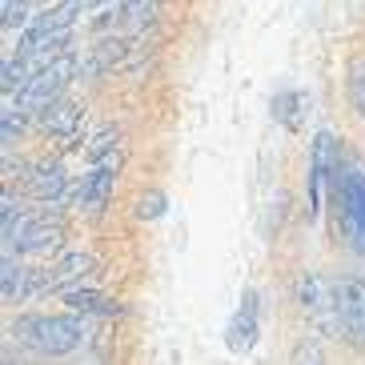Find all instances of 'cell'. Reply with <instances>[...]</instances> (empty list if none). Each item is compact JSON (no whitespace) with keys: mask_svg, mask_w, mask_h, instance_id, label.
<instances>
[{"mask_svg":"<svg viewBox=\"0 0 365 365\" xmlns=\"http://www.w3.org/2000/svg\"><path fill=\"white\" fill-rule=\"evenodd\" d=\"M12 337L41 357H68L88 337V322L81 313H24L12 322Z\"/></svg>","mask_w":365,"mask_h":365,"instance_id":"obj_1","label":"cell"},{"mask_svg":"<svg viewBox=\"0 0 365 365\" xmlns=\"http://www.w3.org/2000/svg\"><path fill=\"white\" fill-rule=\"evenodd\" d=\"M297 305L317 337H345L341 325V293L322 273H301L297 277Z\"/></svg>","mask_w":365,"mask_h":365,"instance_id":"obj_2","label":"cell"},{"mask_svg":"<svg viewBox=\"0 0 365 365\" xmlns=\"http://www.w3.org/2000/svg\"><path fill=\"white\" fill-rule=\"evenodd\" d=\"M333 201H337V213H341L345 241L354 245L357 257H365V169L357 161H349V165L337 169Z\"/></svg>","mask_w":365,"mask_h":365,"instance_id":"obj_3","label":"cell"},{"mask_svg":"<svg viewBox=\"0 0 365 365\" xmlns=\"http://www.w3.org/2000/svg\"><path fill=\"white\" fill-rule=\"evenodd\" d=\"M76 73V56H61V61H53V65L36 68L33 76H29V85L16 93V108L21 113H44V108H53L56 101H61V93L68 88V81H73Z\"/></svg>","mask_w":365,"mask_h":365,"instance_id":"obj_4","label":"cell"},{"mask_svg":"<svg viewBox=\"0 0 365 365\" xmlns=\"http://www.w3.org/2000/svg\"><path fill=\"white\" fill-rule=\"evenodd\" d=\"M337 137L329 129H322L309 145V217L322 213V201H325V185L337 181Z\"/></svg>","mask_w":365,"mask_h":365,"instance_id":"obj_5","label":"cell"},{"mask_svg":"<svg viewBox=\"0 0 365 365\" xmlns=\"http://www.w3.org/2000/svg\"><path fill=\"white\" fill-rule=\"evenodd\" d=\"M81 9H85V0H56L53 9H44L41 16H36L33 29L21 36V44H16V56L33 53L36 44L53 41V36H65L68 29H73V21H76V12H81Z\"/></svg>","mask_w":365,"mask_h":365,"instance_id":"obj_6","label":"cell"},{"mask_svg":"<svg viewBox=\"0 0 365 365\" xmlns=\"http://www.w3.org/2000/svg\"><path fill=\"white\" fill-rule=\"evenodd\" d=\"M337 293H341V325H345V337L365 354V281L357 277H345L337 281Z\"/></svg>","mask_w":365,"mask_h":365,"instance_id":"obj_7","label":"cell"},{"mask_svg":"<svg viewBox=\"0 0 365 365\" xmlns=\"http://www.w3.org/2000/svg\"><path fill=\"white\" fill-rule=\"evenodd\" d=\"M97 269L93 253H65L53 269H44V277L36 281V289H76V281L88 277Z\"/></svg>","mask_w":365,"mask_h":365,"instance_id":"obj_8","label":"cell"},{"mask_svg":"<svg viewBox=\"0 0 365 365\" xmlns=\"http://www.w3.org/2000/svg\"><path fill=\"white\" fill-rule=\"evenodd\" d=\"M257 293H245V301H241V309L233 313V322H229V349L233 354H249L253 349V341H257Z\"/></svg>","mask_w":365,"mask_h":365,"instance_id":"obj_9","label":"cell"},{"mask_svg":"<svg viewBox=\"0 0 365 365\" xmlns=\"http://www.w3.org/2000/svg\"><path fill=\"white\" fill-rule=\"evenodd\" d=\"M113 181H117L113 161L97 165V169H88L85 177H81V189H76V205H81V209H101V205L113 197Z\"/></svg>","mask_w":365,"mask_h":365,"instance_id":"obj_10","label":"cell"},{"mask_svg":"<svg viewBox=\"0 0 365 365\" xmlns=\"http://www.w3.org/2000/svg\"><path fill=\"white\" fill-rule=\"evenodd\" d=\"M61 241V225L56 221H24L21 237H16V253L21 257H33V253H48V249ZM12 249H4V253H12Z\"/></svg>","mask_w":365,"mask_h":365,"instance_id":"obj_11","label":"cell"},{"mask_svg":"<svg viewBox=\"0 0 365 365\" xmlns=\"http://www.w3.org/2000/svg\"><path fill=\"white\" fill-rule=\"evenodd\" d=\"M65 185H68V177L61 165H36L29 173V197H36V201H48V205L61 201L65 197Z\"/></svg>","mask_w":365,"mask_h":365,"instance_id":"obj_12","label":"cell"},{"mask_svg":"<svg viewBox=\"0 0 365 365\" xmlns=\"http://www.w3.org/2000/svg\"><path fill=\"white\" fill-rule=\"evenodd\" d=\"M81 120H85V108L76 101H56L53 108H44V129L53 137H73L81 129Z\"/></svg>","mask_w":365,"mask_h":365,"instance_id":"obj_13","label":"cell"},{"mask_svg":"<svg viewBox=\"0 0 365 365\" xmlns=\"http://www.w3.org/2000/svg\"><path fill=\"white\" fill-rule=\"evenodd\" d=\"M29 293H33L29 269L12 257V253H4V273H0V297H4V305H16V301H24Z\"/></svg>","mask_w":365,"mask_h":365,"instance_id":"obj_14","label":"cell"},{"mask_svg":"<svg viewBox=\"0 0 365 365\" xmlns=\"http://www.w3.org/2000/svg\"><path fill=\"white\" fill-rule=\"evenodd\" d=\"M65 305H68V313H81V317H93V313H108L113 305H108L101 293H93V289H65Z\"/></svg>","mask_w":365,"mask_h":365,"instance_id":"obj_15","label":"cell"},{"mask_svg":"<svg viewBox=\"0 0 365 365\" xmlns=\"http://www.w3.org/2000/svg\"><path fill=\"white\" fill-rule=\"evenodd\" d=\"M345 97H349V108L365 120V61H357L349 68V81H345Z\"/></svg>","mask_w":365,"mask_h":365,"instance_id":"obj_16","label":"cell"},{"mask_svg":"<svg viewBox=\"0 0 365 365\" xmlns=\"http://www.w3.org/2000/svg\"><path fill=\"white\" fill-rule=\"evenodd\" d=\"M297 105H305L301 93H281V97H273V117H277L285 129H297Z\"/></svg>","mask_w":365,"mask_h":365,"instance_id":"obj_17","label":"cell"},{"mask_svg":"<svg viewBox=\"0 0 365 365\" xmlns=\"http://www.w3.org/2000/svg\"><path fill=\"white\" fill-rule=\"evenodd\" d=\"M24 129V113L16 105H4V113H0V137H4V149H12V140L21 137Z\"/></svg>","mask_w":365,"mask_h":365,"instance_id":"obj_18","label":"cell"},{"mask_svg":"<svg viewBox=\"0 0 365 365\" xmlns=\"http://www.w3.org/2000/svg\"><path fill=\"white\" fill-rule=\"evenodd\" d=\"M153 9H157V0H129V4H125V24H129V29H140V24L153 16Z\"/></svg>","mask_w":365,"mask_h":365,"instance_id":"obj_19","label":"cell"},{"mask_svg":"<svg viewBox=\"0 0 365 365\" xmlns=\"http://www.w3.org/2000/svg\"><path fill=\"white\" fill-rule=\"evenodd\" d=\"M293 365H325V357H322V345H317V341H305V345H297V349H293Z\"/></svg>","mask_w":365,"mask_h":365,"instance_id":"obj_20","label":"cell"},{"mask_svg":"<svg viewBox=\"0 0 365 365\" xmlns=\"http://www.w3.org/2000/svg\"><path fill=\"white\" fill-rule=\"evenodd\" d=\"M137 213H140V217H161V213H165V197H161V193H149V197H140Z\"/></svg>","mask_w":365,"mask_h":365,"instance_id":"obj_21","label":"cell"},{"mask_svg":"<svg viewBox=\"0 0 365 365\" xmlns=\"http://www.w3.org/2000/svg\"><path fill=\"white\" fill-rule=\"evenodd\" d=\"M117 145V133H101L97 137V145H88V161H97V157H105L108 149Z\"/></svg>","mask_w":365,"mask_h":365,"instance_id":"obj_22","label":"cell"},{"mask_svg":"<svg viewBox=\"0 0 365 365\" xmlns=\"http://www.w3.org/2000/svg\"><path fill=\"white\" fill-rule=\"evenodd\" d=\"M88 4H93V9H101V4H108V0H88Z\"/></svg>","mask_w":365,"mask_h":365,"instance_id":"obj_23","label":"cell"}]
</instances>
